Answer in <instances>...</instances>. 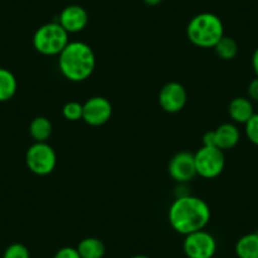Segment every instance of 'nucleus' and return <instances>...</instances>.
Masks as SVG:
<instances>
[{
    "mask_svg": "<svg viewBox=\"0 0 258 258\" xmlns=\"http://www.w3.org/2000/svg\"><path fill=\"white\" fill-rule=\"evenodd\" d=\"M81 258H103L105 255V244L95 237H88L80 240L76 247Z\"/></svg>",
    "mask_w": 258,
    "mask_h": 258,
    "instance_id": "15",
    "label": "nucleus"
},
{
    "mask_svg": "<svg viewBox=\"0 0 258 258\" xmlns=\"http://www.w3.org/2000/svg\"><path fill=\"white\" fill-rule=\"evenodd\" d=\"M182 247L187 258H213L217 252V240L203 229L185 235Z\"/></svg>",
    "mask_w": 258,
    "mask_h": 258,
    "instance_id": "7",
    "label": "nucleus"
},
{
    "mask_svg": "<svg viewBox=\"0 0 258 258\" xmlns=\"http://www.w3.org/2000/svg\"><path fill=\"white\" fill-rule=\"evenodd\" d=\"M131 258H151V257H148V255H145V254H137V255H133V257Z\"/></svg>",
    "mask_w": 258,
    "mask_h": 258,
    "instance_id": "26",
    "label": "nucleus"
},
{
    "mask_svg": "<svg viewBox=\"0 0 258 258\" xmlns=\"http://www.w3.org/2000/svg\"><path fill=\"white\" fill-rule=\"evenodd\" d=\"M95 66V53L85 42H69L58 54L59 71L64 79L73 83L88 80L93 75Z\"/></svg>",
    "mask_w": 258,
    "mask_h": 258,
    "instance_id": "2",
    "label": "nucleus"
},
{
    "mask_svg": "<svg viewBox=\"0 0 258 258\" xmlns=\"http://www.w3.org/2000/svg\"><path fill=\"white\" fill-rule=\"evenodd\" d=\"M234 250L238 258H258V232L242 235L235 243Z\"/></svg>",
    "mask_w": 258,
    "mask_h": 258,
    "instance_id": "14",
    "label": "nucleus"
},
{
    "mask_svg": "<svg viewBox=\"0 0 258 258\" xmlns=\"http://www.w3.org/2000/svg\"><path fill=\"white\" fill-rule=\"evenodd\" d=\"M53 258H81L78 249L74 247H62L59 248L53 255Z\"/></svg>",
    "mask_w": 258,
    "mask_h": 258,
    "instance_id": "22",
    "label": "nucleus"
},
{
    "mask_svg": "<svg viewBox=\"0 0 258 258\" xmlns=\"http://www.w3.org/2000/svg\"><path fill=\"white\" fill-rule=\"evenodd\" d=\"M215 53L219 58L224 59V61H230V59L235 58L238 54V44L230 37L224 36L214 47Z\"/></svg>",
    "mask_w": 258,
    "mask_h": 258,
    "instance_id": "18",
    "label": "nucleus"
},
{
    "mask_svg": "<svg viewBox=\"0 0 258 258\" xmlns=\"http://www.w3.org/2000/svg\"><path fill=\"white\" fill-rule=\"evenodd\" d=\"M168 173L178 183H186L192 180L198 175L194 153L187 151L176 153L168 162Z\"/></svg>",
    "mask_w": 258,
    "mask_h": 258,
    "instance_id": "11",
    "label": "nucleus"
},
{
    "mask_svg": "<svg viewBox=\"0 0 258 258\" xmlns=\"http://www.w3.org/2000/svg\"><path fill=\"white\" fill-rule=\"evenodd\" d=\"M252 68H253V71H254L255 76H257V78H258V47L254 49V52H253Z\"/></svg>",
    "mask_w": 258,
    "mask_h": 258,
    "instance_id": "24",
    "label": "nucleus"
},
{
    "mask_svg": "<svg viewBox=\"0 0 258 258\" xmlns=\"http://www.w3.org/2000/svg\"><path fill=\"white\" fill-rule=\"evenodd\" d=\"M228 113L234 123L245 124L254 114L252 100L249 98H244V96H237L229 103Z\"/></svg>",
    "mask_w": 258,
    "mask_h": 258,
    "instance_id": "13",
    "label": "nucleus"
},
{
    "mask_svg": "<svg viewBox=\"0 0 258 258\" xmlns=\"http://www.w3.org/2000/svg\"><path fill=\"white\" fill-rule=\"evenodd\" d=\"M212 218V210L207 202L192 195H181L172 202L168 209V222L175 232L182 235L203 230Z\"/></svg>",
    "mask_w": 258,
    "mask_h": 258,
    "instance_id": "1",
    "label": "nucleus"
},
{
    "mask_svg": "<svg viewBox=\"0 0 258 258\" xmlns=\"http://www.w3.org/2000/svg\"><path fill=\"white\" fill-rule=\"evenodd\" d=\"M240 140L239 129L233 123H223L215 131H209L203 137V146H210L222 150L223 152L233 150Z\"/></svg>",
    "mask_w": 258,
    "mask_h": 258,
    "instance_id": "8",
    "label": "nucleus"
},
{
    "mask_svg": "<svg viewBox=\"0 0 258 258\" xmlns=\"http://www.w3.org/2000/svg\"><path fill=\"white\" fill-rule=\"evenodd\" d=\"M143 2H145L146 6L156 7V6H160V4L162 3L163 0H143Z\"/></svg>",
    "mask_w": 258,
    "mask_h": 258,
    "instance_id": "25",
    "label": "nucleus"
},
{
    "mask_svg": "<svg viewBox=\"0 0 258 258\" xmlns=\"http://www.w3.org/2000/svg\"><path fill=\"white\" fill-rule=\"evenodd\" d=\"M248 98L252 101H258V78L255 76L248 85Z\"/></svg>",
    "mask_w": 258,
    "mask_h": 258,
    "instance_id": "23",
    "label": "nucleus"
},
{
    "mask_svg": "<svg viewBox=\"0 0 258 258\" xmlns=\"http://www.w3.org/2000/svg\"><path fill=\"white\" fill-rule=\"evenodd\" d=\"M62 115L69 121H78L83 119V104L79 101H69L62 108Z\"/></svg>",
    "mask_w": 258,
    "mask_h": 258,
    "instance_id": "19",
    "label": "nucleus"
},
{
    "mask_svg": "<svg viewBox=\"0 0 258 258\" xmlns=\"http://www.w3.org/2000/svg\"><path fill=\"white\" fill-rule=\"evenodd\" d=\"M245 125V136L249 140L250 143L258 146V113H254L252 118L244 124Z\"/></svg>",
    "mask_w": 258,
    "mask_h": 258,
    "instance_id": "21",
    "label": "nucleus"
},
{
    "mask_svg": "<svg viewBox=\"0 0 258 258\" xmlns=\"http://www.w3.org/2000/svg\"><path fill=\"white\" fill-rule=\"evenodd\" d=\"M26 163L34 175L47 176L56 168L57 155L47 142H34L27 151Z\"/></svg>",
    "mask_w": 258,
    "mask_h": 258,
    "instance_id": "5",
    "label": "nucleus"
},
{
    "mask_svg": "<svg viewBox=\"0 0 258 258\" xmlns=\"http://www.w3.org/2000/svg\"><path fill=\"white\" fill-rule=\"evenodd\" d=\"M18 83L12 71L0 68V103L9 101L16 95Z\"/></svg>",
    "mask_w": 258,
    "mask_h": 258,
    "instance_id": "17",
    "label": "nucleus"
},
{
    "mask_svg": "<svg viewBox=\"0 0 258 258\" xmlns=\"http://www.w3.org/2000/svg\"><path fill=\"white\" fill-rule=\"evenodd\" d=\"M197 173L204 178H215L225 167L224 152L217 147L203 146L194 153Z\"/></svg>",
    "mask_w": 258,
    "mask_h": 258,
    "instance_id": "6",
    "label": "nucleus"
},
{
    "mask_svg": "<svg viewBox=\"0 0 258 258\" xmlns=\"http://www.w3.org/2000/svg\"><path fill=\"white\" fill-rule=\"evenodd\" d=\"M187 38L200 48H214L224 37V24L213 13H200L191 18L186 28Z\"/></svg>",
    "mask_w": 258,
    "mask_h": 258,
    "instance_id": "3",
    "label": "nucleus"
},
{
    "mask_svg": "<svg viewBox=\"0 0 258 258\" xmlns=\"http://www.w3.org/2000/svg\"><path fill=\"white\" fill-rule=\"evenodd\" d=\"M186 103H187L186 89L177 81H171L163 85L158 94V104L166 113H178L185 108Z\"/></svg>",
    "mask_w": 258,
    "mask_h": 258,
    "instance_id": "10",
    "label": "nucleus"
},
{
    "mask_svg": "<svg viewBox=\"0 0 258 258\" xmlns=\"http://www.w3.org/2000/svg\"><path fill=\"white\" fill-rule=\"evenodd\" d=\"M3 258H31V253L22 243H13L4 250Z\"/></svg>",
    "mask_w": 258,
    "mask_h": 258,
    "instance_id": "20",
    "label": "nucleus"
},
{
    "mask_svg": "<svg viewBox=\"0 0 258 258\" xmlns=\"http://www.w3.org/2000/svg\"><path fill=\"white\" fill-rule=\"evenodd\" d=\"M69 44V33L58 22H49L36 31L33 36V47L44 56H58Z\"/></svg>",
    "mask_w": 258,
    "mask_h": 258,
    "instance_id": "4",
    "label": "nucleus"
},
{
    "mask_svg": "<svg viewBox=\"0 0 258 258\" xmlns=\"http://www.w3.org/2000/svg\"><path fill=\"white\" fill-rule=\"evenodd\" d=\"M58 23L69 34L79 33L88 26L89 14L83 7L69 6L62 9V12L59 13Z\"/></svg>",
    "mask_w": 258,
    "mask_h": 258,
    "instance_id": "12",
    "label": "nucleus"
},
{
    "mask_svg": "<svg viewBox=\"0 0 258 258\" xmlns=\"http://www.w3.org/2000/svg\"><path fill=\"white\" fill-rule=\"evenodd\" d=\"M53 126L47 116H36L29 124V135L34 142H47L51 137Z\"/></svg>",
    "mask_w": 258,
    "mask_h": 258,
    "instance_id": "16",
    "label": "nucleus"
},
{
    "mask_svg": "<svg viewBox=\"0 0 258 258\" xmlns=\"http://www.w3.org/2000/svg\"><path fill=\"white\" fill-rule=\"evenodd\" d=\"M113 114L111 103L104 96H93L83 104V120L91 126L108 123Z\"/></svg>",
    "mask_w": 258,
    "mask_h": 258,
    "instance_id": "9",
    "label": "nucleus"
}]
</instances>
